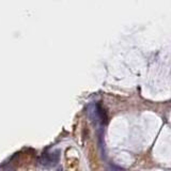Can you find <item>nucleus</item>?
I'll return each mask as SVG.
<instances>
[{
  "instance_id": "obj_2",
  "label": "nucleus",
  "mask_w": 171,
  "mask_h": 171,
  "mask_svg": "<svg viewBox=\"0 0 171 171\" xmlns=\"http://www.w3.org/2000/svg\"><path fill=\"white\" fill-rule=\"evenodd\" d=\"M56 171H63V170H62V168H58Z\"/></svg>"
},
{
  "instance_id": "obj_1",
  "label": "nucleus",
  "mask_w": 171,
  "mask_h": 171,
  "mask_svg": "<svg viewBox=\"0 0 171 171\" xmlns=\"http://www.w3.org/2000/svg\"><path fill=\"white\" fill-rule=\"evenodd\" d=\"M95 115L100 119V121L102 122V123H107L108 121L107 114H106L105 109L102 107L101 104H97L95 106Z\"/></svg>"
}]
</instances>
